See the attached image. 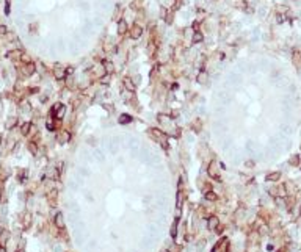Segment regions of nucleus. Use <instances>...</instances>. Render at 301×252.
Listing matches in <instances>:
<instances>
[{
	"mask_svg": "<svg viewBox=\"0 0 301 252\" xmlns=\"http://www.w3.org/2000/svg\"><path fill=\"white\" fill-rule=\"evenodd\" d=\"M47 200H49V204L52 205V207H55L57 200H58V191H57V189H50V191L47 193Z\"/></svg>",
	"mask_w": 301,
	"mask_h": 252,
	"instance_id": "10",
	"label": "nucleus"
},
{
	"mask_svg": "<svg viewBox=\"0 0 301 252\" xmlns=\"http://www.w3.org/2000/svg\"><path fill=\"white\" fill-rule=\"evenodd\" d=\"M22 55H24V53H22L21 50H13V52L8 53V56L11 58V60H21Z\"/></svg>",
	"mask_w": 301,
	"mask_h": 252,
	"instance_id": "23",
	"label": "nucleus"
},
{
	"mask_svg": "<svg viewBox=\"0 0 301 252\" xmlns=\"http://www.w3.org/2000/svg\"><path fill=\"white\" fill-rule=\"evenodd\" d=\"M53 224H55V227L60 229V230H63V229H64V216H63V213H61V211H58L55 215V218H53Z\"/></svg>",
	"mask_w": 301,
	"mask_h": 252,
	"instance_id": "8",
	"label": "nucleus"
},
{
	"mask_svg": "<svg viewBox=\"0 0 301 252\" xmlns=\"http://www.w3.org/2000/svg\"><path fill=\"white\" fill-rule=\"evenodd\" d=\"M46 127H47L49 132H55L57 130V125H55V122H53L52 119H49V121L46 122Z\"/></svg>",
	"mask_w": 301,
	"mask_h": 252,
	"instance_id": "27",
	"label": "nucleus"
},
{
	"mask_svg": "<svg viewBox=\"0 0 301 252\" xmlns=\"http://www.w3.org/2000/svg\"><path fill=\"white\" fill-rule=\"evenodd\" d=\"M22 226H24V229H28L32 226V215L28 211L22 213Z\"/></svg>",
	"mask_w": 301,
	"mask_h": 252,
	"instance_id": "11",
	"label": "nucleus"
},
{
	"mask_svg": "<svg viewBox=\"0 0 301 252\" xmlns=\"http://www.w3.org/2000/svg\"><path fill=\"white\" fill-rule=\"evenodd\" d=\"M177 226H179V216H176L174 222H173V226H171V236L173 238L177 236Z\"/></svg>",
	"mask_w": 301,
	"mask_h": 252,
	"instance_id": "20",
	"label": "nucleus"
},
{
	"mask_svg": "<svg viewBox=\"0 0 301 252\" xmlns=\"http://www.w3.org/2000/svg\"><path fill=\"white\" fill-rule=\"evenodd\" d=\"M27 176H28V172L22 169V171L19 172V182H22V183H24V182H27Z\"/></svg>",
	"mask_w": 301,
	"mask_h": 252,
	"instance_id": "28",
	"label": "nucleus"
},
{
	"mask_svg": "<svg viewBox=\"0 0 301 252\" xmlns=\"http://www.w3.org/2000/svg\"><path fill=\"white\" fill-rule=\"evenodd\" d=\"M300 166H301V165H300Z\"/></svg>",
	"mask_w": 301,
	"mask_h": 252,
	"instance_id": "38",
	"label": "nucleus"
},
{
	"mask_svg": "<svg viewBox=\"0 0 301 252\" xmlns=\"http://www.w3.org/2000/svg\"><path fill=\"white\" fill-rule=\"evenodd\" d=\"M149 136L154 139V141H157V143H160V146L163 147V149H168V138H166V135L163 133V130H160V129H155V127H152V129H149Z\"/></svg>",
	"mask_w": 301,
	"mask_h": 252,
	"instance_id": "1",
	"label": "nucleus"
},
{
	"mask_svg": "<svg viewBox=\"0 0 301 252\" xmlns=\"http://www.w3.org/2000/svg\"><path fill=\"white\" fill-rule=\"evenodd\" d=\"M281 179V172H270V174H267V177H265V180L267 182H278Z\"/></svg>",
	"mask_w": 301,
	"mask_h": 252,
	"instance_id": "18",
	"label": "nucleus"
},
{
	"mask_svg": "<svg viewBox=\"0 0 301 252\" xmlns=\"http://www.w3.org/2000/svg\"><path fill=\"white\" fill-rule=\"evenodd\" d=\"M0 197H2V193H0Z\"/></svg>",
	"mask_w": 301,
	"mask_h": 252,
	"instance_id": "37",
	"label": "nucleus"
},
{
	"mask_svg": "<svg viewBox=\"0 0 301 252\" xmlns=\"http://www.w3.org/2000/svg\"><path fill=\"white\" fill-rule=\"evenodd\" d=\"M8 33V28L5 25H0V34H6Z\"/></svg>",
	"mask_w": 301,
	"mask_h": 252,
	"instance_id": "31",
	"label": "nucleus"
},
{
	"mask_svg": "<svg viewBox=\"0 0 301 252\" xmlns=\"http://www.w3.org/2000/svg\"><path fill=\"white\" fill-rule=\"evenodd\" d=\"M32 129H33L32 122H24V124L21 125V135H24V136L30 135V133H32Z\"/></svg>",
	"mask_w": 301,
	"mask_h": 252,
	"instance_id": "13",
	"label": "nucleus"
},
{
	"mask_svg": "<svg viewBox=\"0 0 301 252\" xmlns=\"http://www.w3.org/2000/svg\"><path fill=\"white\" fill-rule=\"evenodd\" d=\"M207 172L212 179H215L217 182H221V176H220V171H218V166L215 161H210L209 163V168H207Z\"/></svg>",
	"mask_w": 301,
	"mask_h": 252,
	"instance_id": "3",
	"label": "nucleus"
},
{
	"mask_svg": "<svg viewBox=\"0 0 301 252\" xmlns=\"http://www.w3.org/2000/svg\"><path fill=\"white\" fill-rule=\"evenodd\" d=\"M198 81H199V83H206V81H207V74L206 72H199Z\"/></svg>",
	"mask_w": 301,
	"mask_h": 252,
	"instance_id": "30",
	"label": "nucleus"
},
{
	"mask_svg": "<svg viewBox=\"0 0 301 252\" xmlns=\"http://www.w3.org/2000/svg\"><path fill=\"white\" fill-rule=\"evenodd\" d=\"M202 39H204L202 33H201V32H195V34H193V42L198 44V42H202Z\"/></svg>",
	"mask_w": 301,
	"mask_h": 252,
	"instance_id": "26",
	"label": "nucleus"
},
{
	"mask_svg": "<svg viewBox=\"0 0 301 252\" xmlns=\"http://www.w3.org/2000/svg\"><path fill=\"white\" fill-rule=\"evenodd\" d=\"M163 17H165V21H166V24H171V22H173V13H166V11H163Z\"/></svg>",
	"mask_w": 301,
	"mask_h": 252,
	"instance_id": "29",
	"label": "nucleus"
},
{
	"mask_svg": "<svg viewBox=\"0 0 301 252\" xmlns=\"http://www.w3.org/2000/svg\"><path fill=\"white\" fill-rule=\"evenodd\" d=\"M19 72H21L22 77H32L33 74L36 72V66H35V63L30 61V63L21 66V67H19Z\"/></svg>",
	"mask_w": 301,
	"mask_h": 252,
	"instance_id": "2",
	"label": "nucleus"
},
{
	"mask_svg": "<svg viewBox=\"0 0 301 252\" xmlns=\"http://www.w3.org/2000/svg\"><path fill=\"white\" fill-rule=\"evenodd\" d=\"M289 165H290V166H300V165H301L300 155H292L290 160H289Z\"/></svg>",
	"mask_w": 301,
	"mask_h": 252,
	"instance_id": "22",
	"label": "nucleus"
},
{
	"mask_svg": "<svg viewBox=\"0 0 301 252\" xmlns=\"http://www.w3.org/2000/svg\"><path fill=\"white\" fill-rule=\"evenodd\" d=\"M143 34V28H141V25H138V24H135L132 28H130V38L132 39H138Z\"/></svg>",
	"mask_w": 301,
	"mask_h": 252,
	"instance_id": "9",
	"label": "nucleus"
},
{
	"mask_svg": "<svg viewBox=\"0 0 301 252\" xmlns=\"http://www.w3.org/2000/svg\"><path fill=\"white\" fill-rule=\"evenodd\" d=\"M278 252H287V249H285V247H281V249L278 251Z\"/></svg>",
	"mask_w": 301,
	"mask_h": 252,
	"instance_id": "34",
	"label": "nucleus"
},
{
	"mask_svg": "<svg viewBox=\"0 0 301 252\" xmlns=\"http://www.w3.org/2000/svg\"><path fill=\"white\" fill-rule=\"evenodd\" d=\"M300 218H301V207H300Z\"/></svg>",
	"mask_w": 301,
	"mask_h": 252,
	"instance_id": "36",
	"label": "nucleus"
},
{
	"mask_svg": "<svg viewBox=\"0 0 301 252\" xmlns=\"http://www.w3.org/2000/svg\"><path fill=\"white\" fill-rule=\"evenodd\" d=\"M227 251H229V240L221 238L217 244H215V247H213L212 252H227Z\"/></svg>",
	"mask_w": 301,
	"mask_h": 252,
	"instance_id": "4",
	"label": "nucleus"
},
{
	"mask_svg": "<svg viewBox=\"0 0 301 252\" xmlns=\"http://www.w3.org/2000/svg\"><path fill=\"white\" fill-rule=\"evenodd\" d=\"M118 121H119V124H129V122H132V116L130 114H121Z\"/></svg>",
	"mask_w": 301,
	"mask_h": 252,
	"instance_id": "25",
	"label": "nucleus"
},
{
	"mask_svg": "<svg viewBox=\"0 0 301 252\" xmlns=\"http://www.w3.org/2000/svg\"><path fill=\"white\" fill-rule=\"evenodd\" d=\"M292 61H293V64H295V66H301V52H300V50H293Z\"/></svg>",
	"mask_w": 301,
	"mask_h": 252,
	"instance_id": "17",
	"label": "nucleus"
},
{
	"mask_svg": "<svg viewBox=\"0 0 301 252\" xmlns=\"http://www.w3.org/2000/svg\"><path fill=\"white\" fill-rule=\"evenodd\" d=\"M16 124H17V118H10L8 121H6V124H5L6 130H13Z\"/></svg>",
	"mask_w": 301,
	"mask_h": 252,
	"instance_id": "21",
	"label": "nucleus"
},
{
	"mask_svg": "<svg viewBox=\"0 0 301 252\" xmlns=\"http://www.w3.org/2000/svg\"><path fill=\"white\" fill-rule=\"evenodd\" d=\"M127 28H129V27H127V22L124 21V19H121V21L118 22V33L119 34H124L127 32Z\"/></svg>",
	"mask_w": 301,
	"mask_h": 252,
	"instance_id": "19",
	"label": "nucleus"
},
{
	"mask_svg": "<svg viewBox=\"0 0 301 252\" xmlns=\"http://www.w3.org/2000/svg\"><path fill=\"white\" fill-rule=\"evenodd\" d=\"M16 252H25V251H24V249H17Z\"/></svg>",
	"mask_w": 301,
	"mask_h": 252,
	"instance_id": "35",
	"label": "nucleus"
},
{
	"mask_svg": "<svg viewBox=\"0 0 301 252\" xmlns=\"http://www.w3.org/2000/svg\"><path fill=\"white\" fill-rule=\"evenodd\" d=\"M218 226H220V219H218V216L210 215L209 218H207V229H209V230H217Z\"/></svg>",
	"mask_w": 301,
	"mask_h": 252,
	"instance_id": "6",
	"label": "nucleus"
},
{
	"mask_svg": "<svg viewBox=\"0 0 301 252\" xmlns=\"http://www.w3.org/2000/svg\"><path fill=\"white\" fill-rule=\"evenodd\" d=\"M0 252H6V249H5V246H0Z\"/></svg>",
	"mask_w": 301,
	"mask_h": 252,
	"instance_id": "33",
	"label": "nucleus"
},
{
	"mask_svg": "<svg viewBox=\"0 0 301 252\" xmlns=\"http://www.w3.org/2000/svg\"><path fill=\"white\" fill-rule=\"evenodd\" d=\"M57 141L60 143V144H66V143L71 141V133H69L68 130H61L57 133Z\"/></svg>",
	"mask_w": 301,
	"mask_h": 252,
	"instance_id": "5",
	"label": "nucleus"
},
{
	"mask_svg": "<svg viewBox=\"0 0 301 252\" xmlns=\"http://www.w3.org/2000/svg\"><path fill=\"white\" fill-rule=\"evenodd\" d=\"M122 85H124V86H126V90H127V91H130V92H133V91H135V88H137L130 77H126V78L122 80Z\"/></svg>",
	"mask_w": 301,
	"mask_h": 252,
	"instance_id": "14",
	"label": "nucleus"
},
{
	"mask_svg": "<svg viewBox=\"0 0 301 252\" xmlns=\"http://www.w3.org/2000/svg\"><path fill=\"white\" fill-rule=\"evenodd\" d=\"M191 129L195 132H201V129H202V122H201V119H195V121L191 122Z\"/></svg>",
	"mask_w": 301,
	"mask_h": 252,
	"instance_id": "24",
	"label": "nucleus"
},
{
	"mask_svg": "<svg viewBox=\"0 0 301 252\" xmlns=\"http://www.w3.org/2000/svg\"><path fill=\"white\" fill-rule=\"evenodd\" d=\"M204 197H206V200H209V202H217V200H218V196H217V193H215L213 189L204 193Z\"/></svg>",
	"mask_w": 301,
	"mask_h": 252,
	"instance_id": "16",
	"label": "nucleus"
},
{
	"mask_svg": "<svg viewBox=\"0 0 301 252\" xmlns=\"http://www.w3.org/2000/svg\"><path fill=\"white\" fill-rule=\"evenodd\" d=\"M8 240H10V232L2 229V232H0V246H5Z\"/></svg>",
	"mask_w": 301,
	"mask_h": 252,
	"instance_id": "15",
	"label": "nucleus"
},
{
	"mask_svg": "<svg viewBox=\"0 0 301 252\" xmlns=\"http://www.w3.org/2000/svg\"><path fill=\"white\" fill-rule=\"evenodd\" d=\"M53 77H55L57 80H64L66 78V69H64L63 66H55V67H53Z\"/></svg>",
	"mask_w": 301,
	"mask_h": 252,
	"instance_id": "7",
	"label": "nucleus"
},
{
	"mask_svg": "<svg viewBox=\"0 0 301 252\" xmlns=\"http://www.w3.org/2000/svg\"><path fill=\"white\" fill-rule=\"evenodd\" d=\"M27 149L30 150V154H32V155H35V157H39V149H38V143L30 141L28 144H27Z\"/></svg>",
	"mask_w": 301,
	"mask_h": 252,
	"instance_id": "12",
	"label": "nucleus"
},
{
	"mask_svg": "<svg viewBox=\"0 0 301 252\" xmlns=\"http://www.w3.org/2000/svg\"><path fill=\"white\" fill-rule=\"evenodd\" d=\"M223 229H224L223 226H218V227H217V230H215V232H217V233H223Z\"/></svg>",
	"mask_w": 301,
	"mask_h": 252,
	"instance_id": "32",
	"label": "nucleus"
}]
</instances>
